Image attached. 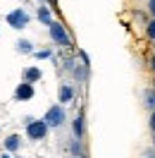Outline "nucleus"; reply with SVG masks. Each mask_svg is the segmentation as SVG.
Instances as JSON below:
<instances>
[{"label":"nucleus","mask_w":155,"mask_h":158,"mask_svg":"<svg viewBox=\"0 0 155 158\" xmlns=\"http://www.w3.org/2000/svg\"><path fill=\"white\" fill-rule=\"evenodd\" d=\"M153 146H155V132H153Z\"/></svg>","instance_id":"nucleus-20"},{"label":"nucleus","mask_w":155,"mask_h":158,"mask_svg":"<svg viewBox=\"0 0 155 158\" xmlns=\"http://www.w3.org/2000/svg\"><path fill=\"white\" fill-rule=\"evenodd\" d=\"M74 86L72 84H60V89H58V101L60 103H72L74 101Z\"/></svg>","instance_id":"nucleus-7"},{"label":"nucleus","mask_w":155,"mask_h":158,"mask_svg":"<svg viewBox=\"0 0 155 158\" xmlns=\"http://www.w3.org/2000/svg\"><path fill=\"white\" fill-rule=\"evenodd\" d=\"M148 67H150V69H153V72H155V53H153V55H150V65H148Z\"/></svg>","instance_id":"nucleus-18"},{"label":"nucleus","mask_w":155,"mask_h":158,"mask_svg":"<svg viewBox=\"0 0 155 158\" xmlns=\"http://www.w3.org/2000/svg\"><path fill=\"white\" fill-rule=\"evenodd\" d=\"M145 36L150 41H155V19H150L148 24H145Z\"/></svg>","instance_id":"nucleus-14"},{"label":"nucleus","mask_w":155,"mask_h":158,"mask_svg":"<svg viewBox=\"0 0 155 158\" xmlns=\"http://www.w3.org/2000/svg\"><path fill=\"white\" fill-rule=\"evenodd\" d=\"M2 158H10V156H7V153H5V156H2Z\"/></svg>","instance_id":"nucleus-21"},{"label":"nucleus","mask_w":155,"mask_h":158,"mask_svg":"<svg viewBox=\"0 0 155 158\" xmlns=\"http://www.w3.org/2000/svg\"><path fill=\"white\" fill-rule=\"evenodd\" d=\"M148 125H150V129H153V132H155V110H153V113H150V120H148Z\"/></svg>","instance_id":"nucleus-17"},{"label":"nucleus","mask_w":155,"mask_h":158,"mask_svg":"<svg viewBox=\"0 0 155 158\" xmlns=\"http://www.w3.org/2000/svg\"><path fill=\"white\" fill-rule=\"evenodd\" d=\"M41 77H43V72L34 65L22 69V81H26V84H36V81H41Z\"/></svg>","instance_id":"nucleus-6"},{"label":"nucleus","mask_w":155,"mask_h":158,"mask_svg":"<svg viewBox=\"0 0 155 158\" xmlns=\"http://www.w3.org/2000/svg\"><path fill=\"white\" fill-rule=\"evenodd\" d=\"M65 120H67V113H65V106H60V103L50 106V108L46 110V115H43V122H46L50 129L62 127V125H65Z\"/></svg>","instance_id":"nucleus-2"},{"label":"nucleus","mask_w":155,"mask_h":158,"mask_svg":"<svg viewBox=\"0 0 155 158\" xmlns=\"http://www.w3.org/2000/svg\"><path fill=\"white\" fill-rule=\"evenodd\" d=\"M14 50H17L19 55H34V53H36V50H34V43H31L29 39H19L14 43Z\"/></svg>","instance_id":"nucleus-10"},{"label":"nucleus","mask_w":155,"mask_h":158,"mask_svg":"<svg viewBox=\"0 0 155 158\" xmlns=\"http://www.w3.org/2000/svg\"><path fill=\"white\" fill-rule=\"evenodd\" d=\"M48 129L50 127L43 122V120H34L31 125H26V137H29L31 141H41V139H46Z\"/></svg>","instance_id":"nucleus-4"},{"label":"nucleus","mask_w":155,"mask_h":158,"mask_svg":"<svg viewBox=\"0 0 155 158\" xmlns=\"http://www.w3.org/2000/svg\"><path fill=\"white\" fill-rule=\"evenodd\" d=\"M34 55H36V58H38V60H48L50 55H53V50H50V48H43V50H36Z\"/></svg>","instance_id":"nucleus-15"},{"label":"nucleus","mask_w":155,"mask_h":158,"mask_svg":"<svg viewBox=\"0 0 155 158\" xmlns=\"http://www.w3.org/2000/svg\"><path fill=\"white\" fill-rule=\"evenodd\" d=\"M148 12H150V17L155 19V0H148Z\"/></svg>","instance_id":"nucleus-16"},{"label":"nucleus","mask_w":155,"mask_h":158,"mask_svg":"<svg viewBox=\"0 0 155 158\" xmlns=\"http://www.w3.org/2000/svg\"><path fill=\"white\" fill-rule=\"evenodd\" d=\"M81 158H86V156H81Z\"/></svg>","instance_id":"nucleus-23"},{"label":"nucleus","mask_w":155,"mask_h":158,"mask_svg":"<svg viewBox=\"0 0 155 158\" xmlns=\"http://www.w3.org/2000/svg\"><path fill=\"white\" fill-rule=\"evenodd\" d=\"M143 106L150 108V113L155 110V89H145L143 91Z\"/></svg>","instance_id":"nucleus-12"},{"label":"nucleus","mask_w":155,"mask_h":158,"mask_svg":"<svg viewBox=\"0 0 155 158\" xmlns=\"http://www.w3.org/2000/svg\"><path fill=\"white\" fill-rule=\"evenodd\" d=\"M38 22L41 24H46V27H50V24H53V12H50V7H46V5H41L38 7Z\"/></svg>","instance_id":"nucleus-11"},{"label":"nucleus","mask_w":155,"mask_h":158,"mask_svg":"<svg viewBox=\"0 0 155 158\" xmlns=\"http://www.w3.org/2000/svg\"><path fill=\"white\" fill-rule=\"evenodd\" d=\"M69 151H72L74 156H81V139H72V141H69Z\"/></svg>","instance_id":"nucleus-13"},{"label":"nucleus","mask_w":155,"mask_h":158,"mask_svg":"<svg viewBox=\"0 0 155 158\" xmlns=\"http://www.w3.org/2000/svg\"><path fill=\"white\" fill-rule=\"evenodd\" d=\"M48 34H50V39H53V43H58L60 48H72V39H69L67 29H65L60 22H53V24H50Z\"/></svg>","instance_id":"nucleus-3"},{"label":"nucleus","mask_w":155,"mask_h":158,"mask_svg":"<svg viewBox=\"0 0 155 158\" xmlns=\"http://www.w3.org/2000/svg\"><path fill=\"white\" fill-rule=\"evenodd\" d=\"M72 132H74V139H84V132H86V120H84V113H79L77 118L72 120Z\"/></svg>","instance_id":"nucleus-8"},{"label":"nucleus","mask_w":155,"mask_h":158,"mask_svg":"<svg viewBox=\"0 0 155 158\" xmlns=\"http://www.w3.org/2000/svg\"><path fill=\"white\" fill-rule=\"evenodd\" d=\"M5 22H7V27H12V29H26L29 27V22H31V15L24 7H14V10H10L7 15H5Z\"/></svg>","instance_id":"nucleus-1"},{"label":"nucleus","mask_w":155,"mask_h":158,"mask_svg":"<svg viewBox=\"0 0 155 158\" xmlns=\"http://www.w3.org/2000/svg\"><path fill=\"white\" fill-rule=\"evenodd\" d=\"M153 89H155V79H153Z\"/></svg>","instance_id":"nucleus-22"},{"label":"nucleus","mask_w":155,"mask_h":158,"mask_svg":"<svg viewBox=\"0 0 155 158\" xmlns=\"http://www.w3.org/2000/svg\"><path fill=\"white\" fill-rule=\"evenodd\" d=\"M143 158H155V151H145V153H143Z\"/></svg>","instance_id":"nucleus-19"},{"label":"nucleus","mask_w":155,"mask_h":158,"mask_svg":"<svg viewBox=\"0 0 155 158\" xmlns=\"http://www.w3.org/2000/svg\"><path fill=\"white\" fill-rule=\"evenodd\" d=\"M2 148H5V153L19 151V148H22V137H19V134H10V137L2 141Z\"/></svg>","instance_id":"nucleus-9"},{"label":"nucleus","mask_w":155,"mask_h":158,"mask_svg":"<svg viewBox=\"0 0 155 158\" xmlns=\"http://www.w3.org/2000/svg\"><path fill=\"white\" fill-rule=\"evenodd\" d=\"M34 84H26V81H22V84H17V89H14V98L22 101V103H26V101L34 98Z\"/></svg>","instance_id":"nucleus-5"}]
</instances>
